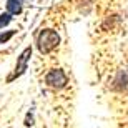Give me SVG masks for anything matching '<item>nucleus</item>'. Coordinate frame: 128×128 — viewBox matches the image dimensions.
Returning a JSON list of instances; mask_svg holds the SVG:
<instances>
[{"label":"nucleus","instance_id":"1","mask_svg":"<svg viewBox=\"0 0 128 128\" xmlns=\"http://www.w3.org/2000/svg\"><path fill=\"white\" fill-rule=\"evenodd\" d=\"M58 43H60V37H58V33L55 30H50V28L42 30L37 37V47L40 50V53L52 52Z\"/></svg>","mask_w":128,"mask_h":128},{"label":"nucleus","instance_id":"2","mask_svg":"<svg viewBox=\"0 0 128 128\" xmlns=\"http://www.w3.org/2000/svg\"><path fill=\"white\" fill-rule=\"evenodd\" d=\"M45 82H47V85H50L52 88H62V86H65V83H66V75L63 73V70L55 68V70H52V72L47 73Z\"/></svg>","mask_w":128,"mask_h":128},{"label":"nucleus","instance_id":"3","mask_svg":"<svg viewBox=\"0 0 128 128\" xmlns=\"http://www.w3.org/2000/svg\"><path fill=\"white\" fill-rule=\"evenodd\" d=\"M30 57H32V48L30 47H27L22 52V55L18 57V62H17V66H15V72L12 73V75L8 76V82H12L14 78H17V76H20L22 73H24L25 70H27V63H28V60H30Z\"/></svg>","mask_w":128,"mask_h":128},{"label":"nucleus","instance_id":"4","mask_svg":"<svg viewBox=\"0 0 128 128\" xmlns=\"http://www.w3.org/2000/svg\"><path fill=\"white\" fill-rule=\"evenodd\" d=\"M24 0H7V10L10 15H18L22 12Z\"/></svg>","mask_w":128,"mask_h":128},{"label":"nucleus","instance_id":"5","mask_svg":"<svg viewBox=\"0 0 128 128\" xmlns=\"http://www.w3.org/2000/svg\"><path fill=\"white\" fill-rule=\"evenodd\" d=\"M10 22H12V15H10L8 12L0 15V28H2V27H5V25H8Z\"/></svg>","mask_w":128,"mask_h":128},{"label":"nucleus","instance_id":"6","mask_svg":"<svg viewBox=\"0 0 128 128\" xmlns=\"http://www.w3.org/2000/svg\"><path fill=\"white\" fill-rule=\"evenodd\" d=\"M15 35V30H10V32L7 33H0V43H5V42H8L10 38Z\"/></svg>","mask_w":128,"mask_h":128}]
</instances>
